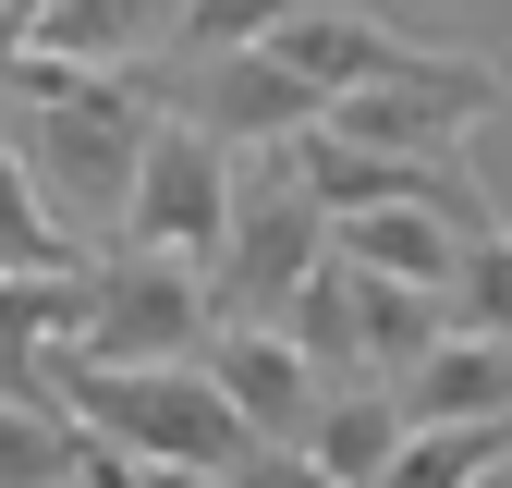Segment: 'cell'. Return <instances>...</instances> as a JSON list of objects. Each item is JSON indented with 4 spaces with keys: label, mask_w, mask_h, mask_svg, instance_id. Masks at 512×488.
Here are the masks:
<instances>
[{
    "label": "cell",
    "mask_w": 512,
    "mask_h": 488,
    "mask_svg": "<svg viewBox=\"0 0 512 488\" xmlns=\"http://www.w3.org/2000/svg\"><path fill=\"white\" fill-rule=\"evenodd\" d=\"M147 86H98V74H61V61H13L0 74V147L37 183V208H74L98 232H122V196H135V159H147Z\"/></svg>",
    "instance_id": "obj_1"
},
{
    "label": "cell",
    "mask_w": 512,
    "mask_h": 488,
    "mask_svg": "<svg viewBox=\"0 0 512 488\" xmlns=\"http://www.w3.org/2000/svg\"><path fill=\"white\" fill-rule=\"evenodd\" d=\"M37 391L74 415L98 452H122V464L159 476V488H220V476L256 452L244 415L196 379V366H86V354H49Z\"/></svg>",
    "instance_id": "obj_2"
},
{
    "label": "cell",
    "mask_w": 512,
    "mask_h": 488,
    "mask_svg": "<svg viewBox=\"0 0 512 488\" xmlns=\"http://www.w3.org/2000/svg\"><path fill=\"white\" fill-rule=\"evenodd\" d=\"M330 269V220H317V196L293 183V147L281 159H244L232 171V232L208 257V318L220 330H281V305Z\"/></svg>",
    "instance_id": "obj_3"
},
{
    "label": "cell",
    "mask_w": 512,
    "mask_h": 488,
    "mask_svg": "<svg viewBox=\"0 0 512 488\" xmlns=\"http://www.w3.org/2000/svg\"><path fill=\"white\" fill-rule=\"evenodd\" d=\"M220 342L208 318V269H171V257H86V330L74 354L86 366H196Z\"/></svg>",
    "instance_id": "obj_4"
},
{
    "label": "cell",
    "mask_w": 512,
    "mask_h": 488,
    "mask_svg": "<svg viewBox=\"0 0 512 488\" xmlns=\"http://www.w3.org/2000/svg\"><path fill=\"white\" fill-rule=\"evenodd\" d=\"M232 232V147H208L196 122H147V159H135V196H122V257H171V269H208Z\"/></svg>",
    "instance_id": "obj_5"
},
{
    "label": "cell",
    "mask_w": 512,
    "mask_h": 488,
    "mask_svg": "<svg viewBox=\"0 0 512 488\" xmlns=\"http://www.w3.org/2000/svg\"><path fill=\"white\" fill-rule=\"evenodd\" d=\"M269 61L281 74H305L317 98H378V86H427V74H452V49H427L403 25H378V13H342V0H281L269 13Z\"/></svg>",
    "instance_id": "obj_6"
},
{
    "label": "cell",
    "mask_w": 512,
    "mask_h": 488,
    "mask_svg": "<svg viewBox=\"0 0 512 488\" xmlns=\"http://www.w3.org/2000/svg\"><path fill=\"white\" fill-rule=\"evenodd\" d=\"M196 379L244 415L256 452H305V440H317V403H330V391H317V366H305L281 330H220V342L196 354Z\"/></svg>",
    "instance_id": "obj_7"
},
{
    "label": "cell",
    "mask_w": 512,
    "mask_h": 488,
    "mask_svg": "<svg viewBox=\"0 0 512 488\" xmlns=\"http://www.w3.org/2000/svg\"><path fill=\"white\" fill-rule=\"evenodd\" d=\"M403 427L427 440V427H512V354L500 342H439L415 379H391Z\"/></svg>",
    "instance_id": "obj_8"
},
{
    "label": "cell",
    "mask_w": 512,
    "mask_h": 488,
    "mask_svg": "<svg viewBox=\"0 0 512 488\" xmlns=\"http://www.w3.org/2000/svg\"><path fill=\"white\" fill-rule=\"evenodd\" d=\"M330 257L366 269V281H403V293H439L452 281V220H427V208H378V220H330Z\"/></svg>",
    "instance_id": "obj_9"
},
{
    "label": "cell",
    "mask_w": 512,
    "mask_h": 488,
    "mask_svg": "<svg viewBox=\"0 0 512 488\" xmlns=\"http://www.w3.org/2000/svg\"><path fill=\"white\" fill-rule=\"evenodd\" d=\"M403 440H415V427H403V403H391V391H330V403H317L305 464L330 476V488H378V476L403 464Z\"/></svg>",
    "instance_id": "obj_10"
},
{
    "label": "cell",
    "mask_w": 512,
    "mask_h": 488,
    "mask_svg": "<svg viewBox=\"0 0 512 488\" xmlns=\"http://www.w3.org/2000/svg\"><path fill=\"white\" fill-rule=\"evenodd\" d=\"M439 342H500L512 354V232L464 244L452 281H439Z\"/></svg>",
    "instance_id": "obj_11"
},
{
    "label": "cell",
    "mask_w": 512,
    "mask_h": 488,
    "mask_svg": "<svg viewBox=\"0 0 512 488\" xmlns=\"http://www.w3.org/2000/svg\"><path fill=\"white\" fill-rule=\"evenodd\" d=\"M512 464V427H427V440H403V464L378 488H488Z\"/></svg>",
    "instance_id": "obj_12"
},
{
    "label": "cell",
    "mask_w": 512,
    "mask_h": 488,
    "mask_svg": "<svg viewBox=\"0 0 512 488\" xmlns=\"http://www.w3.org/2000/svg\"><path fill=\"white\" fill-rule=\"evenodd\" d=\"M49 269H86V257H74V232L37 208V183L13 171V147H0V281H49Z\"/></svg>",
    "instance_id": "obj_13"
},
{
    "label": "cell",
    "mask_w": 512,
    "mask_h": 488,
    "mask_svg": "<svg viewBox=\"0 0 512 488\" xmlns=\"http://www.w3.org/2000/svg\"><path fill=\"white\" fill-rule=\"evenodd\" d=\"M220 488H330V476H317L305 452H244V464H232Z\"/></svg>",
    "instance_id": "obj_14"
},
{
    "label": "cell",
    "mask_w": 512,
    "mask_h": 488,
    "mask_svg": "<svg viewBox=\"0 0 512 488\" xmlns=\"http://www.w3.org/2000/svg\"><path fill=\"white\" fill-rule=\"evenodd\" d=\"M25 61V0H0V74Z\"/></svg>",
    "instance_id": "obj_15"
}]
</instances>
